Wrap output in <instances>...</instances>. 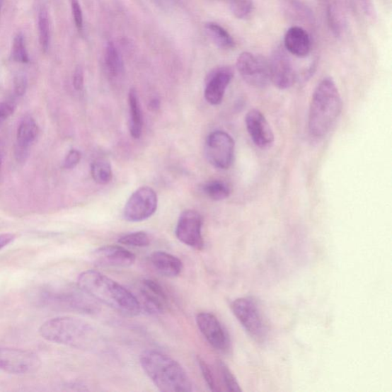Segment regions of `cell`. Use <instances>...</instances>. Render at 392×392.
Returning a JSON list of instances; mask_svg holds the SVG:
<instances>
[{
    "label": "cell",
    "instance_id": "cell-1",
    "mask_svg": "<svg viewBox=\"0 0 392 392\" xmlns=\"http://www.w3.org/2000/svg\"><path fill=\"white\" fill-rule=\"evenodd\" d=\"M81 292L98 301L127 316H137L142 313L138 299L127 289L97 270H86L78 279Z\"/></svg>",
    "mask_w": 392,
    "mask_h": 392
},
{
    "label": "cell",
    "instance_id": "cell-2",
    "mask_svg": "<svg viewBox=\"0 0 392 392\" xmlns=\"http://www.w3.org/2000/svg\"><path fill=\"white\" fill-rule=\"evenodd\" d=\"M40 333L46 340L78 350H95L100 341L94 326L71 316L57 317L46 321L42 325Z\"/></svg>",
    "mask_w": 392,
    "mask_h": 392
},
{
    "label": "cell",
    "instance_id": "cell-3",
    "mask_svg": "<svg viewBox=\"0 0 392 392\" xmlns=\"http://www.w3.org/2000/svg\"><path fill=\"white\" fill-rule=\"evenodd\" d=\"M146 376L163 392H190L193 387L188 373L179 362L166 354L146 350L139 358Z\"/></svg>",
    "mask_w": 392,
    "mask_h": 392
},
{
    "label": "cell",
    "instance_id": "cell-4",
    "mask_svg": "<svg viewBox=\"0 0 392 392\" xmlns=\"http://www.w3.org/2000/svg\"><path fill=\"white\" fill-rule=\"evenodd\" d=\"M342 103L339 90L331 78L316 86L311 102L308 127L314 137L328 134L341 114Z\"/></svg>",
    "mask_w": 392,
    "mask_h": 392
},
{
    "label": "cell",
    "instance_id": "cell-5",
    "mask_svg": "<svg viewBox=\"0 0 392 392\" xmlns=\"http://www.w3.org/2000/svg\"><path fill=\"white\" fill-rule=\"evenodd\" d=\"M81 291V290H80ZM40 301L46 305L59 308L62 310L76 311L81 313H96L98 311V305L93 299L81 291L54 292L46 291L40 293Z\"/></svg>",
    "mask_w": 392,
    "mask_h": 392
},
{
    "label": "cell",
    "instance_id": "cell-6",
    "mask_svg": "<svg viewBox=\"0 0 392 392\" xmlns=\"http://www.w3.org/2000/svg\"><path fill=\"white\" fill-rule=\"evenodd\" d=\"M231 309L251 338L263 342L267 330L258 307L249 298H238L231 304Z\"/></svg>",
    "mask_w": 392,
    "mask_h": 392
},
{
    "label": "cell",
    "instance_id": "cell-7",
    "mask_svg": "<svg viewBox=\"0 0 392 392\" xmlns=\"http://www.w3.org/2000/svg\"><path fill=\"white\" fill-rule=\"evenodd\" d=\"M236 144L226 132L217 130L207 138L205 154L209 162L221 170H228L234 161Z\"/></svg>",
    "mask_w": 392,
    "mask_h": 392
},
{
    "label": "cell",
    "instance_id": "cell-8",
    "mask_svg": "<svg viewBox=\"0 0 392 392\" xmlns=\"http://www.w3.org/2000/svg\"><path fill=\"white\" fill-rule=\"evenodd\" d=\"M236 67L241 78L251 86L264 88L270 81L269 63L263 56L242 52Z\"/></svg>",
    "mask_w": 392,
    "mask_h": 392
},
{
    "label": "cell",
    "instance_id": "cell-9",
    "mask_svg": "<svg viewBox=\"0 0 392 392\" xmlns=\"http://www.w3.org/2000/svg\"><path fill=\"white\" fill-rule=\"evenodd\" d=\"M157 204L156 192L148 186H144L130 195L125 204L124 217L128 221H144L156 212Z\"/></svg>",
    "mask_w": 392,
    "mask_h": 392
},
{
    "label": "cell",
    "instance_id": "cell-10",
    "mask_svg": "<svg viewBox=\"0 0 392 392\" xmlns=\"http://www.w3.org/2000/svg\"><path fill=\"white\" fill-rule=\"evenodd\" d=\"M41 367V360L33 352L4 348L0 349V369L12 374H31Z\"/></svg>",
    "mask_w": 392,
    "mask_h": 392
},
{
    "label": "cell",
    "instance_id": "cell-11",
    "mask_svg": "<svg viewBox=\"0 0 392 392\" xmlns=\"http://www.w3.org/2000/svg\"><path fill=\"white\" fill-rule=\"evenodd\" d=\"M202 225L203 219L199 212L194 210L184 211L177 222L176 238L184 245L201 250L204 248Z\"/></svg>",
    "mask_w": 392,
    "mask_h": 392
},
{
    "label": "cell",
    "instance_id": "cell-12",
    "mask_svg": "<svg viewBox=\"0 0 392 392\" xmlns=\"http://www.w3.org/2000/svg\"><path fill=\"white\" fill-rule=\"evenodd\" d=\"M196 323L203 337L214 349L222 352L229 350V335L216 316L200 313L196 316Z\"/></svg>",
    "mask_w": 392,
    "mask_h": 392
},
{
    "label": "cell",
    "instance_id": "cell-13",
    "mask_svg": "<svg viewBox=\"0 0 392 392\" xmlns=\"http://www.w3.org/2000/svg\"><path fill=\"white\" fill-rule=\"evenodd\" d=\"M270 81L279 89L290 88L296 81L293 64L287 53L277 50L268 61Z\"/></svg>",
    "mask_w": 392,
    "mask_h": 392
},
{
    "label": "cell",
    "instance_id": "cell-14",
    "mask_svg": "<svg viewBox=\"0 0 392 392\" xmlns=\"http://www.w3.org/2000/svg\"><path fill=\"white\" fill-rule=\"evenodd\" d=\"M142 309L149 314H161L167 307L168 296L163 287L151 279H144L139 284Z\"/></svg>",
    "mask_w": 392,
    "mask_h": 392
},
{
    "label": "cell",
    "instance_id": "cell-15",
    "mask_svg": "<svg viewBox=\"0 0 392 392\" xmlns=\"http://www.w3.org/2000/svg\"><path fill=\"white\" fill-rule=\"evenodd\" d=\"M248 132L252 142L261 149H267L275 142L273 130L265 115L257 109L249 110L246 117Z\"/></svg>",
    "mask_w": 392,
    "mask_h": 392
},
{
    "label": "cell",
    "instance_id": "cell-16",
    "mask_svg": "<svg viewBox=\"0 0 392 392\" xmlns=\"http://www.w3.org/2000/svg\"><path fill=\"white\" fill-rule=\"evenodd\" d=\"M93 259L99 266L128 267L135 263L136 256L124 247L107 246L95 250Z\"/></svg>",
    "mask_w": 392,
    "mask_h": 392
},
{
    "label": "cell",
    "instance_id": "cell-17",
    "mask_svg": "<svg viewBox=\"0 0 392 392\" xmlns=\"http://www.w3.org/2000/svg\"><path fill=\"white\" fill-rule=\"evenodd\" d=\"M232 78L233 72L229 67L219 68L212 71L204 89V98L209 104H221Z\"/></svg>",
    "mask_w": 392,
    "mask_h": 392
},
{
    "label": "cell",
    "instance_id": "cell-18",
    "mask_svg": "<svg viewBox=\"0 0 392 392\" xmlns=\"http://www.w3.org/2000/svg\"><path fill=\"white\" fill-rule=\"evenodd\" d=\"M39 134V127L30 115L25 116L18 125L16 135V156L18 161H25L30 146Z\"/></svg>",
    "mask_w": 392,
    "mask_h": 392
},
{
    "label": "cell",
    "instance_id": "cell-19",
    "mask_svg": "<svg viewBox=\"0 0 392 392\" xmlns=\"http://www.w3.org/2000/svg\"><path fill=\"white\" fill-rule=\"evenodd\" d=\"M284 42L286 50L295 57L304 59L311 53V37L300 26L291 27L284 35Z\"/></svg>",
    "mask_w": 392,
    "mask_h": 392
},
{
    "label": "cell",
    "instance_id": "cell-20",
    "mask_svg": "<svg viewBox=\"0 0 392 392\" xmlns=\"http://www.w3.org/2000/svg\"><path fill=\"white\" fill-rule=\"evenodd\" d=\"M151 261L158 273L168 277L179 276L183 268V263L178 258L165 251L154 252Z\"/></svg>",
    "mask_w": 392,
    "mask_h": 392
},
{
    "label": "cell",
    "instance_id": "cell-21",
    "mask_svg": "<svg viewBox=\"0 0 392 392\" xmlns=\"http://www.w3.org/2000/svg\"><path fill=\"white\" fill-rule=\"evenodd\" d=\"M129 132L134 139H139L143 132V117L139 105L137 91L134 88L130 89L129 92Z\"/></svg>",
    "mask_w": 392,
    "mask_h": 392
},
{
    "label": "cell",
    "instance_id": "cell-22",
    "mask_svg": "<svg viewBox=\"0 0 392 392\" xmlns=\"http://www.w3.org/2000/svg\"><path fill=\"white\" fill-rule=\"evenodd\" d=\"M105 64L109 76L118 78L124 73L125 64L119 50L114 42H109L105 50Z\"/></svg>",
    "mask_w": 392,
    "mask_h": 392
},
{
    "label": "cell",
    "instance_id": "cell-23",
    "mask_svg": "<svg viewBox=\"0 0 392 392\" xmlns=\"http://www.w3.org/2000/svg\"><path fill=\"white\" fill-rule=\"evenodd\" d=\"M205 32L217 47L229 50L235 47L236 42L229 33L218 23H207L204 25Z\"/></svg>",
    "mask_w": 392,
    "mask_h": 392
},
{
    "label": "cell",
    "instance_id": "cell-24",
    "mask_svg": "<svg viewBox=\"0 0 392 392\" xmlns=\"http://www.w3.org/2000/svg\"><path fill=\"white\" fill-rule=\"evenodd\" d=\"M40 44L42 51L47 52L50 45L51 28L47 9L42 7L38 16Z\"/></svg>",
    "mask_w": 392,
    "mask_h": 392
},
{
    "label": "cell",
    "instance_id": "cell-25",
    "mask_svg": "<svg viewBox=\"0 0 392 392\" xmlns=\"http://www.w3.org/2000/svg\"><path fill=\"white\" fill-rule=\"evenodd\" d=\"M112 168L106 158H98L91 164V175L100 185L108 184L112 180Z\"/></svg>",
    "mask_w": 392,
    "mask_h": 392
},
{
    "label": "cell",
    "instance_id": "cell-26",
    "mask_svg": "<svg viewBox=\"0 0 392 392\" xmlns=\"http://www.w3.org/2000/svg\"><path fill=\"white\" fill-rule=\"evenodd\" d=\"M12 59L21 64L30 63V59L28 53L25 36L23 33H18L15 37L12 45Z\"/></svg>",
    "mask_w": 392,
    "mask_h": 392
},
{
    "label": "cell",
    "instance_id": "cell-27",
    "mask_svg": "<svg viewBox=\"0 0 392 392\" xmlns=\"http://www.w3.org/2000/svg\"><path fill=\"white\" fill-rule=\"evenodd\" d=\"M203 190L214 201L226 200L231 193L229 186L221 181H212L205 184Z\"/></svg>",
    "mask_w": 392,
    "mask_h": 392
},
{
    "label": "cell",
    "instance_id": "cell-28",
    "mask_svg": "<svg viewBox=\"0 0 392 392\" xmlns=\"http://www.w3.org/2000/svg\"><path fill=\"white\" fill-rule=\"evenodd\" d=\"M118 242L121 245L138 248L146 247L151 243V239L144 231L129 233L120 237Z\"/></svg>",
    "mask_w": 392,
    "mask_h": 392
},
{
    "label": "cell",
    "instance_id": "cell-29",
    "mask_svg": "<svg viewBox=\"0 0 392 392\" xmlns=\"http://www.w3.org/2000/svg\"><path fill=\"white\" fill-rule=\"evenodd\" d=\"M231 11L239 20H244L253 11V0H230Z\"/></svg>",
    "mask_w": 392,
    "mask_h": 392
},
{
    "label": "cell",
    "instance_id": "cell-30",
    "mask_svg": "<svg viewBox=\"0 0 392 392\" xmlns=\"http://www.w3.org/2000/svg\"><path fill=\"white\" fill-rule=\"evenodd\" d=\"M219 368L221 372L224 382L229 391L241 392L242 391L238 382L234 375L226 366L225 362L219 361Z\"/></svg>",
    "mask_w": 392,
    "mask_h": 392
},
{
    "label": "cell",
    "instance_id": "cell-31",
    "mask_svg": "<svg viewBox=\"0 0 392 392\" xmlns=\"http://www.w3.org/2000/svg\"><path fill=\"white\" fill-rule=\"evenodd\" d=\"M71 8L74 25L78 32L81 34L83 32V18L79 0H71Z\"/></svg>",
    "mask_w": 392,
    "mask_h": 392
},
{
    "label": "cell",
    "instance_id": "cell-32",
    "mask_svg": "<svg viewBox=\"0 0 392 392\" xmlns=\"http://www.w3.org/2000/svg\"><path fill=\"white\" fill-rule=\"evenodd\" d=\"M198 363L202 371V375L204 381H207V384L210 390L213 391H218L216 381H214V378L208 364L200 357L198 358Z\"/></svg>",
    "mask_w": 392,
    "mask_h": 392
},
{
    "label": "cell",
    "instance_id": "cell-33",
    "mask_svg": "<svg viewBox=\"0 0 392 392\" xmlns=\"http://www.w3.org/2000/svg\"><path fill=\"white\" fill-rule=\"evenodd\" d=\"M28 88L27 78L23 74H18L14 79V92L16 96H25Z\"/></svg>",
    "mask_w": 392,
    "mask_h": 392
},
{
    "label": "cell",
    "instance_id": "cell-34",
    "mask_svg": "<svg viewBox=\"0 0 392 392\" xmlns=\"http://www.w3.org/2000/svg\"><path fill=\"white\" fill-rule=\"evenodd\" d=\"M81 154L77 149H71L64 158V167L65 169L71 170L81 161Z\"/></svg>",
    "mask_w": 392,
    "mask_h": 392
},
{
    "label": "cell",
    "instance_id": "cell-35",
    "mask_svg": "<svg viewBox=\"0 0 392 392\" xmlns=\"http://www.w3.org/2000/svg\"><path fill=\"white\" fill-rule=\"evenodd\" d=\"M15 105L11 102H0V125L13 115Z\"/></svg>",
    "mask_w": 392,
    "mask_h": 392
},
{
    "label": "cell",
    "instance_id": "cell-36",
    "mask_svg": "<svg viewBox=\"0 0 392 392\" xmlns=\"http://www.w3.org/2000/svg\"><path fill=\"white\" fill-rule=\"evenodd\" d=\"M83 71L81 67H79L74 71L73 76V86L76 91H81L83 88Z\"/></svg>",
    "mask_w": 392,
    "mask_h": 392
},
{
    "label": "cell",
    "instance_id": "cell-37",
    "mask_svg": "<svg viewBox=\"0 0 392 392\" xmlns=\"http://www.w3.org/2000/svg\"><path fill=\"white\" fill-rule=\"evenodd\" d=\"M152 1L163 11H169L175 6L176 0H152Z\"/></svg>",
    "mask_w": 392,
    "mask_h": 392
},
{
    "label": "cell",
    "instance_id": "cell-38",
    "mask_svg": "<svg viewBox=\"0 0 392 392\" xmlns=\"http://www.w3.org/2000/svg\"><path fill=\"white\" fill-rule=\"evenodd\" d=\"M362 9L366 13H371L372 5L371 0H352Z\"/></svg>",
    "mask_w": 392,
    "mask_h": 392
},
{
    "label": "cell",
    "instance_id": "cell-39",
    "mask_svg": "<svg viewBox=\"0 0 392 392\" xmlns=\"http://www.w3.org/2000/svg\"><path fill=\"white\" fill-rule=\"evenodd\" d=\"M15 239V236L13 234L0 235V250L11 244Z\"/></svg>",
    "mask_w": 392,
    "mask_h": 392
},
{
    "label": "cell",
    "instance_id": "cell-40",
    "mask_svg": "<svg viewBox=\"0 0 392 392\" xmlns=\"http://www.w3.org/2000/svg\"><path fill=\"white\" fill-rule=\"evenodd\" d=\"M148 108L152 111H157L161 108V100L158 98H153L149 103Z\"/></svg>",
    "mask_w": 392,
    "mask_h": 392
},
{
    "label": "cell",
    "instance_id": "cell-41",
    "mask_svg": "<svg viewBox=\"0 0 392 392\" xmlns=\"http://www.w3.org/2000/svg\"><path fill=\"white\" fill-rule=\"evenodd\" d=\"M2 161H3L2 153H1V151H0V172H1Z\"/></svg>",
    "mask_w": 392,
    "mask_h": 392
},
{
    "label": "cell",
    "instance_id": "cell-42",
    "mask_svg": "<svg viewBox=\"0 0 392 392\" xmlns=\"http://www.w3.org/2000/svg\"><path fill=\"white\" fill-rule=\"evenodd\" d=\"M4 0H0V13H1Z\"/></svg>",
    "mask_w": 392,
    "mask_h": 392
}]
</instances>
